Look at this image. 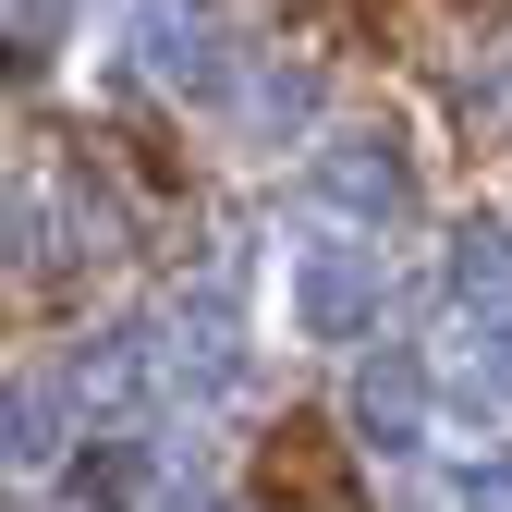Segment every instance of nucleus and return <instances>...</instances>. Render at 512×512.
<instances>
[{
  "label": "nucleus",
  "mask_w": 512,
  "mask_h": 512,
  "mask_svg": "<svg viewBox=\"0 0 512 512\" xmlns=\"http://www.w3.org/2000/svg\"><path fill=\"white\" fill-rule=\"evenodd\" d=\"M305 196L317 208H330L342 232H403L415 220V159H403V135H391V122H342V135H317L305 147Z\"/></svg>",
  "instance_id": "obj_1"
},
{
  "label": "nucleus",
  "mask_w": 512,
  "mask_h": 512,
  "mask_svg": "<svg viewBox=\"0 0 512 512\" xmlns=\"http://www.w3.org/2000/svg\"><path fill=\"white\" fill-rule=\"evenodd\" d=\"M293 342H366L378 330V305H391V269H378V244L366 232H330V244H293Z\"/></svg>",
  "instance_id": "obj_2"
},
{
  "label": "nucleus",
  "mask_w": 512,
  "mask_h": 512,
  "mask_svg": "<svg viewBox=\"0 0 512 512\" xmlns=\"http://www.w3.org/2000/svg\"><path fill=\"white\" fill-rule=\"evenodd\" d=\"M135 74L159 98H232L244 61H232V25L208 0H135Z\"/></svg>",
  "instance_id": "obj_3"
},
{
  "label": "nucleus",
  "mask_w": 512,
  "mask_h": 512,
  "mask_svg": "<svg viewBox=\"0 0 512 512\" xmlns=\"http://www.w3.org/2000/svg\"><path fill=\"white\" fill-rule=\"evenodd\" d=\"M427 391H439V378H427L415 342H366V354H354L342 415H354V439H366L378 464H403V452H427Z\"/></svg>",
  "instance_id": "obj_4"
},
{
  "label": "nucleus",
  "mask_w": 512,
  "mask_h": 512,
  "mask_svg": "<svg viewBox=\"0 0 512 512\" xmlns=\"http://www.w3.org/2000/svg\"><path fill=\"white\" fill-rule=\"evenodd\" d=\"M439 281H452L464 317H512V220H452V244H439Z\"/></svg>",
  "instance_id": "obj_5"
},
{
  "label": "nucleus",
  "mask_w": 512,
  "mask_h": 512,
  "mask_svg": "<svg viewBox=\"0 0 512 512\" xmlns=\"http://www.w3.org/2000/svg\"><path fill=\"white\" fill-rule=\"evenodd\" d=\"M232 110H244L256 147H281V135H305V122H317V74H305V61H244Z\"/></svg>",
  "instance_id": "obj_6"
},
{
  "label": "nucleus",
  "mask_w": 512,
  "mask_h": 512,
  "mask_svg": "<svg viewBox=\"0 0 512 512\" xmlns=\"http://www.w3.org/2000/svg\"><path fill=\"white\" fill-rule=\"evenodd\" d=\"M74 500H86V512H159V500H147V439H135V427L86 439V452H74Z\"/></svg>",
  "instance_id": "obj_7"
},
{
  "label": "nucleus",
  "mask_w": 512,
  "mask_h": 512,
  "mask_svg": "<svg viewBox=\"0 0 512 512\" xmlns=\"http://www.w3.org/2000/svg\"><path fill=\"white\" fill-rule=\"evenodd\" d=\"M49 464H61V378L25 366L13 378V476H49Z\"/></svg>",
  "instance_id": "obj_8"
},
{
  "label": "nucleus",
  "mask_w": 512,
  "mask_h": 512,
  "mask_svg": "<svg viewBox=\"0 0 512 512\" xmlns=\"http://www.w3.org/2000/svg\"><path fill=\"white\" fill-rule=\"evenodd\" d=\"M61 25H74V0H13V61H25V74H49Z\"/></svg>",
  "instance_id": "obj_9"
},
{
  "label": "nucleus",
  "mask_w": 512,
  "mask_h": 512,
  "mask_svg": "<svg viewBox=\"0 0 512 512\" xmlns=\"http://www.w3.org/2000/svg\"><path fill=\"white\" fill-rule=\"evenodd\" d=\"M13 269H49V183H13Z\"/></svg>",
  "instance_id": "obj_10"
},
{
  "label": "nucleus",
  "mask_w": 512,
  "mask_h": 512,
  "mask_svg": "<svg viewBox=\"0 0 512 512\" xmlns=\"http://www.w3.org/2000/svg\"><path fill=\"white\" fill-rule=\"evenodd\" d=\"M464 378H488V391L512 403V317H476V366Z\"/></svg>",
  "instance_id": "obj_11"
},
{
  "label": "nucleus",
  "mask_w": 512,
  "mask_h": 512,
  "mask_svg": "<svg viewBox=\"0 0 512 512\" xmlns=\"http://www.w3.org/2000/svg\"><path fill=\"white\" fill-rule=\"evenodd\" d=\"M464 512H512V452H476L464 464Z\"/></svg>",
  "instance_id": "obj_12"
},
{
  "label": "nucleus",
  "mask_w": 512,
  "mask_h": 512,
  "mask_svg": "<svg viewBox=\"0 0 512 512\" xmlns=\"http://www.w3.org/2000/svg\"><path fill=\"white\" fill-rule=\"evenodd\" d=\"M159 512H232V488H208V476L196 488H159Z\"/></svg>",
  "instance_id": "obj_13"
},
{
  "label": "nucleus",
  "mask_w": 512,
  "mask_h": 512,
  "mask_svg": "<svg viewBox=\"0 0 512 512\" xmlns=\"http://www.w3.org/2000/svg\"><path fill=\"white\" fill-rule=\"evenodd\" d=\"M403 512H439V500H403Z\"/></svg>",
  "instance_id": "obj_14"
}]
</instances>
